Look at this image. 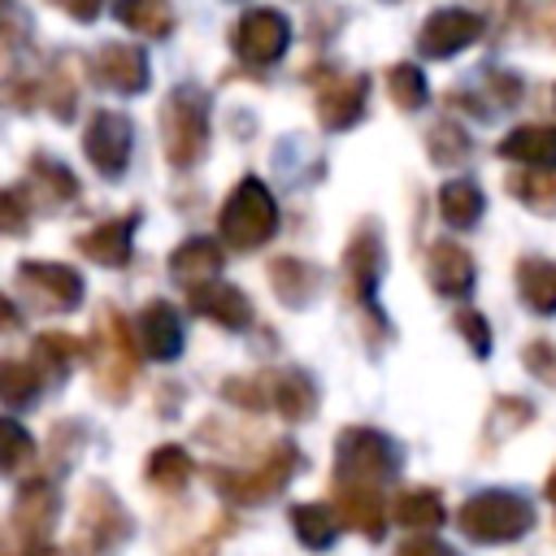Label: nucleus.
<instances>
[{
  "mask_svg": "<svg viewBox=\"0 0 556 556\" xmlns=\"http://www.w3.org/2000/svg\"><path fill=\"white\" fill-rule=\"evenodd\" d=\"M478 35H482V17L478 13H469V9H434L417 30V52L434 56V61H447L460 48H469Z\"/></svg>",
  "mask_w": 556,
  "mask_h": 556,
  "instance_id": "9",
  "label": "nucleus"
},
{
  "mask_svg": "<svg viewBox=\"0 0 556 556\" xmlns=\"http://www.w3.org/2000/svg\"><path fill=\"white\" fill-rule=\"evenodd\" d=\"M387 91H391V100H395L404 113H417V109L430 100L426 74H421L413 61H400V65H391V74H387Z\"/></svg>",
  "mask_w": 556,
  "mask_h": 556,
  "instance_id": "31",
  "label": "nucleus"
},
{
  "mask_svg": "<svg viewBox=\"0 0 556 556\" xmlns=\"http://www.w3.org/2000/svg\"><path fill=\"white\" fill-rule=\"evenodd\" d=\"M235 52L243 56V61H252V65H269V61H278L282 52H287V43H291V22L278 13V9H252V13H243L239 22H235Z\"/></svg>",
  "mask_w": 556,
  "mask_h": 556,
  "instance_id": "8",
  "label": "nucleus"
},
{
  "mask_svg": "<svg viewBox=\"0 0 556 556\" xmlns=\"http://www.w3.org/2000/svg\"><path fill=\"white\" fill-rule=\"evenodd\" d=\"M456 526L473 543H517L534 530V508L526 504V495L491 486V491H478L460 504Z\"/></svg>",
  "mask_w": 556,
  "mask_h": 556,
  "instance_id": "1",
  "label": "nucleus"
},
{
  "mask_svg": "<svg viewBox=\"0 0 556 556\" xmlns=\"http://www.w3.org/2000/svg\"><path fill=\"white\" fill-rule=\"evenodd\" d=\"M426 148H430V161H439V165H456V161L469 156V135H465L460 122H439V126L430 130Z\"/></svg>",
  "mask_w": 556,
  "mask_h": 556,
  "instance_id": "35",
  "label": "nucleus"
},
{
  "mask_svg": "<svg viewBox=\"0 0 556 556\" xmlns=\"http://www.w3.org/2000/svg\"><path fill=\"white\" fill-rule=\"evenodd\" d=\"M135 343L152 356V361H174L182 352V321L174 313V304L152 300L139 317H135Z\"/></svg>",
  "mask_w": 556,
  "mask_h": 556,
  "instance_id": "13",
  "label": "nucleus"
},
{
  "mask_svg": "<svg viewBox=\"0 0 556 556\" xmlns=\"http://www.w3.org/2000/svg\"><path fill=\"white\" fill-rule=\"evenodd\" d=\"M334 469L339 486H382L387 478L400 473V447L365 426H352L334 443Z\"/></svg>",
  "mask_w": 556,
  "mask_h": 556,
  "instance_id": "3",
  "label": "nucleus"
},
{
  "mask_svg": "<svg viewBox=\"0 0 556 556\" xmlns=\"http://www.w3.org/2000/svg\"><path fill=\"white\" fill-rule=\"evenodd\" d=\"M426 274H430V287H434L439 295L460 300V295H469V287H473V256H469L460 243L439 239V243H430V252H426Z\"/></svg>",
  "mask_w": 556,
  "mask_h": 556,
  "instance_id": "14",
  "label": "nucleus"
},
{
  "mask_svg": "<svg viewBox=\"0 0 556 556\" xmlns=\"http://www.w3.org/2000/svg\"><path fill=\"white\" fill-rule=\"evenodd\" d=\"M191 308H195L200 317L226 326V330H243V326L252 321V304H248V295H243L239 287H226V282H217V287L208 282V287L191 291Z\"/></svg>",
  "mask_w": 556,
  "mask_h": 556,
  "instance_id": "19",
  "label": "nucleus"
},
{
  "mask_svg": "<svg viewBox=\"0 0 556 556\" xmlns=\"http://www.w3.org/2000/svg\"><path fill=\"white\" fill-rule=\"evenodd\" d=\"M513 191V200H521L530 213L556 217V169H517L504 182Z\"/></svg>",
  "mask_w": 556,
  "mask_h": 556,
  "instance_id": "27",
  "label": "nucleus"
},
{
  "mask_svg": "<svg viewBox=\"0 0 556 556\" xmlns=\"http://www.w3.org/2000/svg\"><path fill=\"white\" fill-rule=\"evenodd\" d=\"M17 282H22L26 291H35L39 304L52 308V313L78 308V300H83V278H78V269L56 265V261H22V265H17Z\"/></svg>",
  "mask_w": 556,
  "mask_h": 556,
  "instance_id": "10",
  "label": "nucleus"
},
{
  "mask_svg": "<svg viewBox=\"0 0 556 556\" xmlns=\"http://www.w3.org/2000/svg\"><path fill=\"white\" fill-rule=\"evenodd\" d=\"M30 174H35V187H43V191H48V204H65V200H74V191H78L74 174H70L65 165L48 161V156H35Z\"/></svg>",
  "mask_w": 556,
  "mask_h": 556,
  "instance_id": "36",
  "label": "nucleus"
},
{
  "mask_svg": "<svg viewBox=\"0 0 556 556\" xmlns=\"http://www.w3.org/2000/svg\"><path fill=\"white\" fill-rule=\"evenodd\" d=\"M269 282L278 287V295H282L291 308H300V304L317 291V269L304 265L300 256H278V261L269 265Z\"/></svg>",
  "mask_w": 556,
  "mask_h": 556,
  "instance_id": "29",
  "label": "nucleus"
},
{
  "mask_svg": "<svg viewBox=\"0 0 556 556\" xmlns=\"http://www.w3.org/2000/svg\"><path fill=\"white\" fill-rule=\"evenodd\" d=\"M343 265H348V274H352V287H356V295L369 304L374 300V287H378V274H382V239H378V230H356V239L348 243V252H343Z\"/></svg>",
  "mask_w": 556,
  "mask_h": 556,
  "instance_id": "20",
  "label": "nucleus"
},
{
  "mask_svg": "<svg viewBox=\"0 0 556 556\" xmlns=\"http://www.w3.org/2000/svg\"><path fill=\"white\" fill-rule=\"evenodd\" d=\"M165 156L178 169H191L208 148V96L200 87H174L161 109Z\"/></svg>",
  "mask_w": 556,
  "mask_h": 556,
  "instance_id": "2",
  "label": "nucleus"
},
{
  "mask_svg": "<svg viewBox=\"0 0 556 556\" xmlns=\"http://www.w3.org/2000/svg\"><path fill=\"white\" fill-rule=\"evenodd\" d=\"M126 534H130V517L117 504V495L104 486H91L87 504H83V521L70 539V552L74 556H113L126 543Z\"/></svg>",
  "mask_w": 556,
  "mask_h": 556,
  "instance_id": "5",
  "label": "nucleus"
},
{
  "mask_svg": "<svg viewBox=\"0 0 556 556\" xmlns=\"http://www.w3.org/2000/svg\"><path fill=\"white\" fill-rule=\"evenodd\" d=\"M339 517H343L352 530L378 539L382 526H387V508H382L378 486H343V495H339Z\"/></svg>",
  "mask_w": 556,
  "mask_h": 556,
  "instance_id": "24",
  "label": "nucleus"
},
{
  "mask_svg": "<svg viewBox=\"0 0 556 556\" xmlns=\"http://www.w3.org/2000/svg\"><path fill=\"white\" fill-rule=\"evenodd\" d=\"M169 274H174L178 287L200 291V287H208V282L222 274V248H217L213 239L195 235V239H187V243L174 248V256H169Z\"/></svg>",
  "mask_w": 556,
  "mask_h": 556,
  "instance_id": "16",
  "label": "nucleus"
},
{
  "mask_svg": "<svg viewBox=\"0 0 556 556\" xmlns=\"http://www.w3.org/2000/svg\"><path fill=\"white\" fill-rule=\"evenodd\" d=\"M148 478H152V486H161V491H178V486L191 478V456H187L182 447L165 443V447H156V452L148 456Z\"/></svg>",
  "mask_w": 556,
  "mask_h": 556,
  "instance_id": "33",
  "label": "nucleus"
},
{
  "mask_svg": "<svg viewBox=\"0 0 556 556\" xmlns=\"http://www.w3.org/2000/svg\"><path fill=\"white\" fill-rule=\"evenodd\" d=\"M278 230V200L261 178H243L222 204V239L239 252L261 248Z\"/></svg>",
  "mask_w": 556,
  "mask_h": 556,
  "instance_id": "4",
  "label": "nucleus"
},
{
  "mask_svg": "<svg viewBox=\"0 0 556 556\" xmlns=\"http://www.w3.org/2000/svg\"><path fill=\"white\" fill-rule=\"evenodd\" d=\"M265 387H269V404H274L287 421H304V417L317 408V391H313V382H308L300 369L269 374Z\"/></svg>",
  "mask_w": 556,
  "mask_h": 556,
  "instance_id": "22",
  "label": "nucleus"
},
{
  "mask_svg": "<svg viewBox=\"0 0 556 556\" xmlns=\"http://www.w3.org/2000/svg\"><path fill=\"white\" fill-rule=\"evenodd\" d=\"M130 143H135V126H130L126 113H96L91 126L83 130V152L104 178H122L126 174Z\"/></svg>",
  "mask_w": 556,
  "mask_h": 556,
  "instance_id": "7",
  "label": "nucleus"
},
{
  "mask_svg": "<svg viewBox=\"0 0 556 556\" xmlns=\"http://www.w3.org/2000/svg\"><path fill=\"white\" fill-rule=\"evenodd\" d=\"M130 217H122V222H100L96 230H87L83 239H78V252L83 256H91V261H100V265H126L130 261Z\"/></svg>",
  "mask_w": 556,
  "mask_h": 556,
  "instance_id": "23",
  "label": "nucleus"
},
{
  "mask_svg": "<svg viewBox=\"0 0 556 556\" xmlns=\"http://www.w3.org/2000/svg\"><path fill=\"white\" fill-rule=\"evenodd\" d=\"M26 217H30V208H26L22 191H0V235H22Z\"/></svg>",
  "mask_w": 556,
  "mask_h": 556,
  "instance_id": "39",
  "label": "nucleus"
},
{
  "mask_svg": "<svg viewBox=\"0 0 556 556\" xmlns=\"http://www.w3.org/2000/svg\"><path fill=\"white\" fill-rule=\"evenodd\" d=\"M113 13H117L122 26L139 30L143 39H165V35L174 30V9H169V0H117Z\"/></svg>",
  "mask_w": 556,
  "mask_h": 556,
  "instance_id": "26",
  "label": "nucleus"
},
{
  "mask_svg": "<svg viewBox=\"0 0 556 556\" xmlns=\"http://www.w3.org/2000/svg\"><path fill=\"white\" fill-rule=\"evenodd\" d=\"M395 556H452V547H443L439 539L417 534V539H404V543L395 547Z\"/></svg>",
  "mask_w": 556,
  "mask_h": 556,
  "instance_id": "41",
  "label": "nucleus"
},
{
  "mask_svg": "<svg viewBox=\"0 0 556 556\" xmlns=\"http://www.w3.org/2000/svg\"><path fill=\"white\" fill-rule=\"evenodd\" d=\"M56 491H52V482H43V478H35L22 495H17V513H13V521H17V530H22V539L30 543V547H43L48 543V534H52V526H56Z\"/></svg>",
  "mask_w": 556,
  "mask_h": 556,
  "instance_id": "17",
  "label": "nucleus"
},
{
  "mask_svg": "<svg viewBox=\"0 0 556 556\" xmlns=\"http://www.w3.org/2000/svg\"><path fill=\"white\" fill-rule=\"evenodd\" d=\"M17 326V308H13V300L9 295H0V334L4 330H13Z\"/></svg>",
  "mask_w": 556,
  "mask_h": 556,
  "instance_id": "43",
  "label": "nucleus"
},
{
  "mask_svg": "<svg viewBox=\"0 0 556 556\" xmlns=\"http://www.w3.org/2000/svg\"><path fill=\"white\" fill-rule=\"evenodd\" d=\"M300 469V452L291 447V443H282L261 469H252V473H213V486L230 500V504H265L269 495H278L287 482H291V473Z\"/></svg>",
  "mask_w": 556,
  "mask_h": 556,
  "instance_id": "6",
  "label": "nucleus"
},
{
  "mask_svg": "<svg viewBox=\"0 0 556 556\" xmlns=\"http://www.w3.org/2000/svg\"><path fill=\"white\" fill-rule=\"evenodd\" d=\"M547 500H552V504H556V469H552V473H547Z\"/></svg>",
  "mask_w": 556,
  "mask_h": 556,
  "instance_id": "44",
  "label": "nucleus"
},
{
  "mask_svg": "<svg viewBox=\"0 0 556 556\" xmlns=\"http://www.w3.org/2000/svg\"><path fill=\"white\" fill-rule=\"evenodd\" d=\"M100 87L109 91H122V96H135L148 87V56L139 48H126V43H104L96 48V61H91Z\"/></svg>",
  "mask_w": 556,
  "mask_h": 556,
  "instance_id": "12",
  "label": "nucleus"
},
{
  "mask_svg": "<svg viewBox=\"0 0 556 556\" xmlns=\"http://www.w3.org/2000/svg\"><path fill=\"white\" fill-rule=\"evenodd\" d=\"M456 330L465 334V343L473 348V356H478V361H482V356H491V326H486V317H482V313H473V308L456 313Z\"/></svg>",
  "mask_w": 556,
  "mask_h": 556,
  "instance_id": "38",
  "label": "nucleus"
},
{
  "mask_svg": "<svg viewBox=\"0 0 556 556\" xmlns=\"http://www.w3.org/2000/svg\"><path fill=\"white\" fill-rule=\"evenodd\" d=\"M30 456H35V439L26 434V426H17L13 417H0V473L26 469Z\"/></svg>",
  "mask_w": 556,
  "mask_h": 556,
  "instance_id": "34",
  "label": "nucleus"
},
{
  "mask_svg": "<svg viewBox=\"0 0 556 556\" xmlns=\"http://www.w3.org/2000/svg\"><path fill=\"white\" fill-rule=\"evenodd\" d=\"M500 156L526 169H556V126H517L500 139Z\"/></svg>",
  "mask_w": 556,
  "mask_h": 556,
  "instance_id": "18",
  "label": "nucleus"
},
{
  "mask_svg": "<svg viewBox=\"0 0 556 556\" xmlns=\"http://www.w3.org/2000/svg\"><path fill=\"white\" fill-rule=\"evenodd\" d=\"M35 356L43 365H52V374H65L74 365V356H78V343L70 334H39L35 339Z\"/></svg>",
  "mask_w": 556,
  "mask_h": 556,
  "instance_id": "37",
  "label": "nucleus"
},
{
  "mask_svg": "<svg viewBox=\"0 0 556 556\" xmlns=\"http://www.w3.org/2000/svg\"><path fill=\"white\" fill-rule=\"evenodd\" d=\"M521 361H526V369H530V374H539L543 382H552V378H556V369H552L556 352H552V343H547V339H539V343H526Z\"/></svg>",
  "mask_w": 556,
  "mask_h": 556,
  "instance_id": "40",
  "label": "nucleus"
},
{
  "mask_svg": "<svg viewBox=\"0 0 556 556\" xmlns=\"http://www.w3.org/2000/svg\"><path fill=\"white\" fill-rule=\"evenodd\" d=\"M482 208H486V200H482L478 182H469V178H452V182L439 187V217H443L447 226L465 230V226H473V222L482 217Z\"/></svg>",
  "mask_w": 556,
  "mask_h": 556,
  "instance_id": "25",
  "label": "nucleus"
},
{
  "mask_svg": "<svg viewBox=\"0 0 556 556\" xmlns=\"http://www.w3.org/2000/svg\"><path fill=\"white\" fill-rule=\"evenodd\" d=\"M291 526H295V539L313 552H326L334 539H339V513L326 508V504H295L291 508Z\"/></svg>",
  "mask_w": 556,
  "mask_h": 556,
  "instance_id": "28",
  "label": "nucleus"
},
{
  "mask_svg": "<svg viewBox=\"0 0 556 556\" xmlns=\"http://www.w3.org/2000/svg\"><path fill=\"white\" fill-rule=\"evenodd\" d=\"M65 9H70L74 22H96V13L104 9V0H65Z\"/></svg>",
  "mask_w": 556,
  "mask_h": 556,
  "instance_id": "42",
  "label": "nucleus"
},
{
  "mask_svg": "<svg viewBox=\"0 0 556 556\" xmlns=\"http://www.w3.org/2000/svg\"><path fill=\"white\" fill-rule=\"evenodd\" d=\"M443 500H439V491H430V486H413V491H404L400 500H395V521L400 526H408V530H439L443 526Z\"/></svg>",
  "mask_w": 556,
  "mask_h": 556,
  "instance_id": "30",
  "label": "nucleus"
},
{
  "mask_svg": "<svg viewBox=\"0 0 556 556\" xmlns=\"http://www.w3.org/2000/svg\"><path fill=\"white\" fill-rule=\"evenodd\" d=\"M517 295L530 313H556V261L543 256H526L517 265Z\"/></svg>",
  "mask_w": 556,
  "mask_h": 556,
  "instance_id": "21",
  "label": "nucleus"
},
{
  "mask_svg": "<svg viewBox=\"0 0 556 556\" xmlns=\"http://www.w3.org/2000/svg\"><path fill=\"white\" fill-rule=\"evenodd\" d=\"M365 104H369V78L365 74H334L317 87V117L326 130L356 126Z\"/></svg>",
  "mask_w": 556,
  "mask_h": 556,
  "instance_id": "11",
  "label": "nucleus"
},
{
  "mask_svg": "<svg viewBox=\"0 0 556 556\" xmlns=\"http://www.w3.org/2000/svg\"><path fill=\"white\" fill-rule=\"evenodd\" d=\"M100 334L109 339V356L100 361V387H109V395H122L126 391V382H130V374H135V330H126V321L109 308V313H100Z\"/></svg>",
  "mask_w": 556,
  "mask_h": 556,
  "instance_id": "15",
  "label": "nucleus"
},
{
  "mask_svg": "<svg viewBox=\"0 0 556 556\" xmlns=\"http://www.w3.org/2000/svg\"><path fill=\"white\" fill-rule=\"evenodd\" d=\"M0 400L9 408H30L39 400V374L22 361H0Z\"/></svg>",
  "mask_w": 556,
  "mask_h": 556,
  "instance_id": "32",
  "label": "nucleus"
}]
</instances>
